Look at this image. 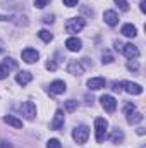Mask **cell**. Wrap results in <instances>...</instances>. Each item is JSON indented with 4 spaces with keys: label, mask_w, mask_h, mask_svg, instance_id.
<instances>
[{
    "label": "cell",
    "mask_w": 146,
    "mask_h": 148,
    "mask_svg": "<svg viewBox=\"0 0 146 148\" xmlns=\"http://www.w3.org/2000/svg\"><path fill=\"white\" fill-rule=\"evenodd\" d=\"M107 127L108 122L103 117H96L95 119V129H96V143H103L105 136H107Z\"/></svg>",
    "instance_id": "cell-1"
},
{
    "label": "cell",
    "mask_w": 146,
    "mask_h": 148,
    "mask_svg": "<svg viewBox=\"0 0 146 148\" xmlns=\"http://www.w3.org/2000/svg\"><path fill=\"white\" fill-rule=\"evenodd\" d=\"M88 136H89V127H88V126H77V127H74L72 138H74V141H76L77 145L86 143Z\"/></svg>",
    "instance_id": "cell-2"
},
{
    "label": "cell",
    "mask_w": 146,
    "mask_h": 148,
    "mask_svg": "<svg viewBox=\"0 0 146 148\" xmlns=\"http://www.w3.org/2000/svg\"><path fill=\"white\" fill-rule=\"evenodd\" d=\"M84 19L83 17H72V19H67V23H65V31L67 33H79L83 28H84Z\"/></svg>",
    "instance_id": "cell-3"
},
{
    "label": "cell",
    "mask_w": 146,
    "mask_h": 148,
    "mask_svg": "<svg viewBox=\"0 0 146 148\" xmlns=\"http://www.w3.org/2000/svg\"><path fill=\"white\" fill-rule=\"evenodd\" d=\"M21 112H23V115H26V119L33 121L35 115H36V105H35L33 102H24V103L21 105Z\"/></svg>",
    "instance_id": "cell-4"
},
{
    "label": "cell",
    "mask_w": 146,
    "mask_h": 148,
    "mask_svg": "<svg viewBox=\"0 0 146 148\" xmlns=\"http://www.w3.org/2000/svg\"><path fill=\"white\" fill-rule=\"evenodd\" d=\"M120 86H124V90L131 95H141L143 93V86L138 83H131V81H122Z\"/></svg>",
    "instance_id": "cell-5"
},
{
    "label": "cell",
    "mask_w": 146,
    "mask_h": 148,
    "mask_svg": "<svg viewBox=\"0 0 146 148\" xmlns=\"http://www.w3.org/2000/svg\"><path fill=\"white\" fill-rule=\"evenodd\" d=\"M100 102H102V107L107 112H110V114L115 112V109H117V102H115V98L110 97V95H103V97L100 98Z\"/></svg>",
    "instance_id": "cell-6"
},
{
    "label": "cell",
    "mask_w": 146,
    "mask_h": 148,
    "mask_svg": "<svg viewBox=\"0 0 146 148\" xmlns=\"http://www.w3.org/2000/svg\"><path fill=\"white\" fill-rule=\"evenodd\" d=\"M122 52H124V55H126L129 60H132V59H136V57L139 55L138 47L132 45V43H126V45H122Z\"/></svg>",
    "instance_id": "cell-7"
},
{
    "label": "cell",
    "mask_w": 146,
    "mask_h": 148,
    "mask_svg": "<svg viewBox=\"0 0 146 148\" xmlns=\"http://www.w3.org/2000/svg\"><path fill=\"white\" fill-rule=\"evenodd\" d=\"M21 55H23V60H24V62H28V64H33V62H36L38 57H40V53H38L35 48H24Z\"/></svg>",
    "instance_id": "cell-8"
},
{
    "label": "cell",
    "mask_w": 146,
    "mask_h": 148,
    "mask_svg": "<svg viewBox=\"0 0 146 148\" xmlns=\"http://www.w3.org/2000/svg\"><path fill=\"white\" fill-rule=\"evenodd\" d=\"M64 122H65L64 112H62V110H57V112H55L53 121H52V124H50V127H52V129H55V131H59V129H62V127H64Z\"/></svg>",
    "instance_id": "cell-9"
},
{
    "label": "cell",
    "mask_w": 146,
    "mask_h": 148,
    "mask_svg": "<svg viewBox=\"0 0 146 148\" xmlns=\"http://www.w3.org/2000/svg\"><path fill=\"white\" fill-rule=\"evenodd\" d=\"M105 84H107L105 77H100V76H98V77H91V79L88 81V88H89V90H93V91L105 88Z\"/></svg>",
    "instance_id": "cell-10"
},
{
    "label": "cell",
    "mask_w": 146,
    "mask_h": 148,
    "mask_svg": "<svg viewBox=\"0 0 146 148\" xmlns=\"http://www.w3.org/2000/svg\"><path fill=\"white\" fill-rule=\"evenodd\" d=\"M50 93H53V95H62V93H65V83L64 81H60V79H57V81H53V83H50Z\"/></svg>",
    "instance_id": "cell-11"
},
{
    "label": "cell",
    "mask_w": 146,
    "mask_h": 148,
    "mask_svg": "<svg viewBox=\"0 0 146 148\" xmlns=\"http://www.w3.org/2000/svg\"><path fill=\"white\" fill-rule=\"evenodd\" d=\"M67 71H69V74H72V76H81V74L84 73V67H83L81 62H77V60H71L69 66H67Z\"/></svg>",
    "instance_id": "cell-12"
},
{
    "label": "cell",
    "mask_w": 146,
    "mask_h": 148,
    "mask_svg": "<svg viewBox=\"0 0 146 148\" xmlns=\"http://www.w3.org/2000/svg\"><path fill=\"white\" fill-rule=\"evenodd\" d=\"M65 47H67V50H71V52H79V50L83 48V41H81L79 38L72 36L65 41Z\"/></svg>",
    "instance_id": "cell-13"
},
{
    "label": "cell",
    "mask_w": 146,
    "mask_h": 148,
    "mask_svg": "<svg viewBox=\"0 0 146 148\" xmlns=\"http://www.w3.org/2000/svg\"><path fill=\"white\" fill-rule=\"evenodd\" d=\"M103 19H105V23H107L108 26H115V24L119 23V16H117L115 10H105V12H103Z\"/></svg>",
    "instance_id": "cell-14"
},
{
    "label": "cell",
    "mask_w": 146,
    "mask_h": 148,
    "mask_svg": "<svg viewBox=\"0 0 146 148\" xmlns=\"http://www.w3.org/2000/svg\"><path fill=\"white\" fill-rule=\"evenodd\" d=\"M31 79H33V74L28 73V71H23V73H19L17 76H16V81H17L21 86H26Z\"/></svg>",
    "instance_id": "cell-15"
},
{
    "label": "cell",
    "mask_w": 146,
    "mask_h": 148,
    "mask_svg": "<svg viewBox=\"0 0 146 148\" xmlns=\"http://www.w3.org/2000/svg\"><path fill=\"white\" fill-rule=\"evenodd\" d=\"M120 33L127 38H134L138 35V29H136V26H132V24H124L122 29H120Z\"/></svg>",
    "instance_id": "cell-16"
},
{
    "label": "cell",
    "mask_w": 146,
    "mask_h": 148,
    "mask_svg": "<svg viewBox=\"0 0 146 148\" xmlns=\"http://www.w3.org/2000/svg\"><path fill=\"white\" fill-rule=\"evenodd\" d=\"M3 122H7L9 126H12V127H16V129H21V127H23V121H19V119L14 117V115H5V117H3Z\"/></svg>",
    "instance_id": "cell-17"
},
{
    "label": "cell",
    "mask_w": 146,
    "mask_h": 148,
    "mask_svg": "<svg viewBox=\"0 0 146 148\" xmlns=\"http://www.w3.org/2000/svg\"><path fill=\"white\" fill-rule=\"evenodd\" d=\"M141 121H143V114H139V112H129L127 114V122L129 124H138Z\"/></svg>",
    "instance_id": "cell-18"
},
{
    "label": "cell",
    "mask_w": 146,
    "mask_h": 148,
    "mask_svg": "<svg viewBox=\"0 0 146 148\" xmlns=\"http://www.w3.org/2000/svg\"><path fill=\"white\" fill-rule=\"evenodd\" d=\"M122 140H124V133H122L119 127H117V129H113V131H112V134H110V141H112V143H120Z\"/></svg>",
    "instance_id": "cell-19"
},
{
    "label": "cell",
    "mask_w": 146,
    "mask_h": 148,
    "mask_svg": "<svg viewBox=\"0 0 146 148\" xmlns=\"http://www.w3.org/2000/svg\"><path fill=\"white\" fill-rule=\"evenodd\" d=\"M38 36L41 38L43 41H46V43H50V41L53 40V35H52V33H50L48 29H41V31L38 33Z\"/></svg>",
    "instance_id": "cell-20"
},
{
    "label": "cell",
    "mask_w": 146,
    "mask_h": 148,
    "mask_svg": "<svg viewBox=\"0 0 146 148\" xmlns=\"http://www.w3.org/2000/svg\"><path fill=\"white\" fill-rule=\"evenodd\" d=\"M76 109H77V102L76 100H67L65 102V110L67 112H74Z\"/></svg>",
    "instance_id": "cell-21"
},
{
    "label": "cell",
    "mask_w": 146,
    "mask_h": 148,
    "mask_svg": "<svg viewBox=\"0 0 146 148\" xmlns=\"http://www.w3.org/2000/svg\"><path fill=\"white\" fill-rule=\"evenodd\" d=\"M3 66H5L7 69H16V67H17V62H16L14 59H5V60H3Z\"/></svg>",
    "instance_id": "cell-22"
},
{
    "label": "cell",
    "mask_w": 146,
    "mask_h": 148,
    "mask_svg": "<svg viewBox=\"0 0 146 148\" xmlns=\"http://www.w3.org/2000/svg\"><path fill=\"white\" fill-rule=\"evenodd\" d=\"M46 148H62V145H60V141H59V140L52 138V140H48V143H46Z\"/></svg>",
    "instance_id": "cell-23"
},
{
    "label": "cell",
    "mask_w": 146,
    "mask_h": 148,
    "mask_svg": "<svg viewBox=\"0 0 146 148\" xmlns=\"http://www.w3.org/2000/svg\"><path fill=\"white\" fill-rule=\"evenodd\" d=\"M115 3L119 5V9H120V10H124V12H126V10H129V3H127V0H115Z\"/></svg>",
    "instance_id": "cell-24"
},
{
    "label": "cell",
    "mask_w": 146,
    "mask_h": 148,
    "mask_svg": "<svg viewBox=\"0 0 146 148\" xmlns=\"http://www.w3.org/2000/svg\"><path fill=\"white\" fill-rule=\"evenodd\" d=\"M127 69H129V71H134V73H136V71L139 69V66H138V62H136V60L132 59V60H129V62H127Z\"/></svg>",
    "instance_id": "cell-25"
},
{
    "label": "cell",
    "mask_w": 146,
    "mask_h": 148,
    "mask_svg": "<svg viewBox=\"0 0 146 148\" xmlns=\"http://www.w3.org/2000/svg\"><path fill=\"white\" fill-rule=\"evenodd\" d=\"M102 59H103V64H110V62H113V57L110 55V52H103Z\"/></svg>",
    "instance_id": "cell-26"
},
{
    "label": "cell",
    "mask_w": 146,
    "mask_h": 148,
    "mask_svg": "<svg viewBox=\"0 0 146 148\" xmlns=\"http://www.w3.org/2000/svg\"><path fill=\"white\" fill-rule=\"evenodd\" d=\"M48 3H50V0H35V5L38 9H45Z\"/></svg>",
    "instance_id": "cell-27"
},
{
    "label": "cell",
    "mask_w": 146,
    "mask_h": 148,
    "mask_svg": "<svg viewBox=\"0 0 146 148\" xmlns=\"http://www.w3.org/2000/svg\"><path fill=\"white\" fill-rule=\"evenodd\" d=\"M7 74H9V69H7L3 64H0V79H5Z\"/></svg>",
    "instance_id": "cell-28"
},
{
    "label": "cell",
    "mask_w": 146,
    "mask_h": 148,
    "mask_svg": "<svg viewBox=\"0 0 146 148\" xmlns=\"http://www.w3.org/2000/svg\"><path fill=\"white\" fill-rule=\"evenodd\" d=\"M46 69H48V71H55V69H57V64H55L53 60H48V62H46Z\"/></svg>",
    "instance_id": "cell-29"
},
{
    "label": "cell",
    "mask_w": 146,
    "mask_h": 148,
    "mask_svg": "<svg viewBox=\"0 0 146 148\" xmlns=\"http://www.w3.org/2000/svg\"><path fill=\"white\" fill-rule=\"evenodd\" d=\"M124 110H126V114H129V112H134V110H136V107H134V103H127V105L124 107Z\"/></svg>",
    "instance_id": "cell-30"
},
{
    "label": "cell",
    "mask_w": 146,
    "mask_h": 148,
    "mask_svg": "<svg viewBox=\"0 0 146 148\" xmlns=\"http://www.w3.org/2000/svg\"><path fill=\"white\" fill-rule=\"evenodd\" d=\"M64 5H67V7H76V5H77V0H64Z\"/></svg>",
    "instance_id": "cell-31"
},
{
    "label": "cell",
    "mask_w": 146,
    "mask_h": 148,
    "mask_svg": "<svg viewBox=\"0 0 146 148\" xmlns=\"http://www.w3.org/2000/svg\"><path fill=\"white\" fill-rule=\"evenodd\" d=\"M112 90H113V91H120V90H122V86H120V83H117V81H115V83L112 84Z\"/></svg>",
    "instance_id": "cell-32"
},
{
    "label": "cell",
    "mask_w": 146,
    "mask_h": 148,
    "mask_svg": "<svg viewBox=\"0 0 146 148\" xmlns=\"http://www.w3.org/2000/svg\"><path fill=\"white\" fill-rule=\"evenodd\" d=\"M43 21H45L46 24H48V23H53V16H45V17H43Z\"/></svg>",
    "instance_id": "cell-33"
},
{
    "label": "cell",
    "mask_w": 146,
    "mask_h": 148,
    "mask_svg": "<svg viewBox=\"0 0 146 148\" xmlns=\"http://www.w3.org/2000/svg\"><path fill=\"white\" fill-rule=\"evenodd\" d=\"M0 148H12V145H10L9 141H2V143H0Z\"/></svg>",
    "instance_id": "cell-34"
},
{
    "label": "cell",
    "mask_w": 146,
    "mask_h": 148,
    "mask_svg": "<svg viewBox=\"0 0 146 148\" xmlns=\"http://www.w3.org/2000/svg\"><path fill=\"white\" fill-rule=\"evenodd\" d=\"M139 9H141V12H146V2H145V0L139 3Z\"/></svg>",
    "instance_id": "cell-35"
},
{
    "label": "cell",
    "mask_w": 146,
    "mask_h": 148,
    "mask_svg": "<svg viewBox=\"0 0 146 148\" xmlns=\"http://www.w3.org/2000/svg\"><path fill=\"white\" fill-rule=\"evenodd\" d=\"M115 48H117V50H122V43H120V41H115Z\"/></svg>",
    "instance_id": "cell-36"
}]
</instances>
